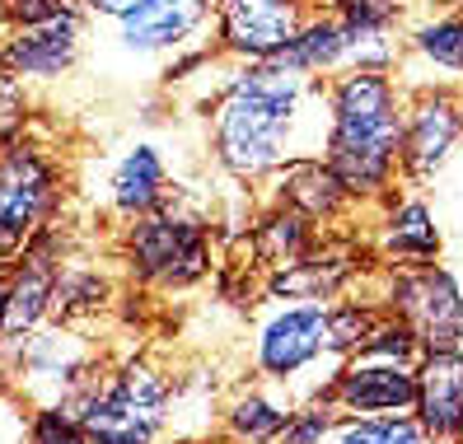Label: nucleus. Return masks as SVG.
I'll use <instances>...</instances> for the list:
<instances>
[{"mask_svg":"<svg viewBox=\"0 0 463 444\" xmlns=\"http://www.w3.org/2000/svg\"><path fill=\"white\" fill-rule=\"evenodd\" d=\"M379 304L417 332L426 355L463 346V286L449 267H389L379 276Z\"/></svg>","mask_w":463,"mask_h":444,"instance_id":"9","label":"nucleus"},{"mask_svg":"<svg viewBox=\"0 0 463 444\" xmlns=\"http://www.w3.org/2000/svg\"><path fill=\"white\" fill-rule=\"evenodd\" d=\"M337 421H342V411L333 402H299L286 435H281V444H328Z\"/></svg>","mask_w":463,"mask_h":444,"instance_id":"28","label":"nucleus"},{"mask_svg":"<svg viewBox=\"0 0 463 444\" xmlns=\"http://www.w3.org/2000/svg\"><path fill=\"white\" fill-rule=\"evenodd\" d=\"M61 197L66 174L43 141L14 136L0 146V267L19 262L47 225H57Z\"/></svg>","mask_w":463,"mask_h":444,"instance_id":"6","label":"nucleus"},{"mask_svg":"<svg viewBox=\"0 0 463 444\" xmlns=\"http://www.w3.org/2000/svg\"><path fill=\"white\" fill-rule=\"evenodd\" d=\"M108 304H113V276H108L99 262L71 258L57 276V295H52V318L57 323H80L99 318Z\"/></svg>","mask_w":463,"mask_h":444,"instance_id":"24","label":"nucleus"},{"mask_svg":"<svg viewBox=\"0 0 463 444\" xmlns=\"http://www.w3.org/2000/svg\"><path fill=\"white\" fill-rule=\"evenodd\" d=\"M412 416L430 435V444H458L463 439V346L458 351H430L417 360Z\"/></svg>","mask_w":463,"mask_h":444,"instance_id":"18","label":"nucleus"},{"mask_svg":"<svg viewBox=\"0 0 463 444\" xmlns=\"http://www.w3.org/2000/svg\"><path fill=\"white\" fill-rule=\"evenodd\" d=\"M309 14V0H215V52L230 61H277Z\"/></svg>","mask_w":463,"mask_h":444,"instance_id":"13","label":"nucleus"},{"mask_svg":"<svg viewBox=\"0 0 463 444\" xmlns=\"http://www.w3.org/2000/svg\"><path fill=\"white\" fill-rule=\"evenodd\" d=\"M356 253L351 248H337V243H318L309 258H299L281 271H271V299H323V304H333L346 295V286L356 281Z\"/></svg>","mask_w":463,"mask_h":444,"instance_id":"20","label":"nucleus"},{"mask_svg":"<svg viewBox=\"0 0 463 444\" xmlns=\"http://www.w3.org/2000/svg\"><path fill=\"white\" fill-rule=\"evenodd\" d=\"M206 118L215 164L239 183H267L328 146V80L281 61H234Z\"/></svg>","mask_w":463,"mask_h":444,"instance_id":"1","label":"nucleus"},{"mask_svg":"<svg viewBox=\"0 0 463 444\" xmlns=\"http://www.w3.org/2000/svg\"><path fill=\"white\" fill-rule=\"evenodd\" d=\"M407 90L393 71L351 66L328 80V146L323 159L356 206H379L402 183Z\"/></svg>","mask_w":463,"mask_h":444,"instance_id":"2","label":"nucleus"},{"mask_svg":"<svg viewBox=\"0 0 463 444\" xmlns=\"http://www.w3.org/2000/svg\"><path fill=\"white\" fill-rule=\"evenodd\" d=\"M215 29V0H136L113 19V47L127 61H174Z\"/></svg>","mask_w":463,"mask_h":444,"instance_id":"12","label":"nucleus"},{"mask_svg":"<svg viewBox=\"0 0 463 444\" xmlns=\"http://www.w3.org/2000/svg\"><path fill=\"white\" fill-rule=\"evenodd\" d=\"M295 398L277 383H249L239 393L225 398L221 407V430L234 439V444H281L290 416H295Z\"/></svg>","mask_w":463,"mask_h":444,"instance_id":"21","label":"nucleus"},{"mask_svg":"<svg viewBox=\"0 0 463 444\" xmlns=\"http://www.w3.org/2000/svg\"><path fill=\"white\" fill-rule=\"evenodd\" d=\"M458 444H463V439H458Z\"/></svg>","mask_w":463,"mask_h":444,"instance_id":"34","label":"nucleus"},{"mask_svg":"<svg viewBox=\"0 0 463 444\" xmlns=\"http://www.w3.org/2000/svg\"><path fill=\"white\" fill-rule=\"evenodd\" d=\"M328 402L342 416H407L417 407V365L346 355L328 388Z\"/></svg>","mask_w":463,"mask_h":444,"instance_id":"14","label":"nucleus"},{"mask_svg":"<svg viewBox=\"0 0 463 444\" xmlns=\"http://www.w3.org/2000/svg\"><path fill=\"white\" fill-rule=\"evenodd\" d=\"M379 318H384V304L379 299H351V295L333 299L328 304V346H333V355L337 360L356 355Z\"/></svg>","mask_w":463,"mask_h":444,"instance_id":"25","label":"nucleus"},{"mask_svg":"<svg viewBox=\"0 0 463 444\" xmlns=\"http://www.w3.org/2000/svg\"><path fill=\"white\" fill-rule=\"evenodd\" d=\"M85 38H90L85 5H71L43 24H10L0 33V71L10 80H19L24 90L57 85L85 57Z\"/></svg>","mask_w":463,"mask_h":444,"instance_id":"11","label":"nucleus"},{"mask_svg":"<svg viewBox=\"0 0 463 444\" xmlns=\"http://www.w3.org/2000/svg\"><path fill=\"white\" fill-rule=\"evenodd\" d=\"M258 379L286 388L295 402H328L342 360L328 346V304L323 299H267L253 323Z\"/></svg>","mask_w":463,"mask_h":444,"instance_id":"4","label":"nucleus"},{"mask_svg":"<svg viewBox=\"0 0 463 444\" xmlns=\"http://www.w3.org/2000/svg\"><path fill=\"white\" fill-rule=\"evenodd\" d=\"M71 258H75V234L57 220L33 239V248L19 262L0 267V370L43 323H52L57 276Z\"/></svg>","mask_w":463,"mask_h":444,"instance_id":"8","label":"nucleus"},{"mask_svg":"<svg viewBox=\"0 0 463 444\" xmlns=\"http://www.w3.org/2000/svg\"><path fill=\"white\" fill-rule=\"evenodd\" d=\"M463 150V85L407 90L402 118V183H435Z\"/></svg>","mask_w":463,"mask_h":444,"instance_id":"10","label":"nucleus"},{"mask_svg":"<svg viewBox=\"0 0 463 444\" xmlns=\"http://www.w3.org/2000/svg\"><path fill=\"white\" fill-rule=\"evenodd\" d=\"M374 253L384 258V267H435L445 253V230L435 206L421 192H393L379 202L374 215Z\"/></svg>","mask_w":463,"mask_h":444,"instance_id":"15","label":"nucleus"},{"mask_svg":"<svg viewBox=\"0 0 463 444\" xmlns=\"http://www.w3.org/2000/svg\"><path fill=\"white\" fill-rule=\"evenodd\" d=\"M393 75L402 90L463 85V10L417 19L402 38V57Z\"/></svg>","mask_w":463,"mask_h":444,"instance_id":"17","label":"nucleus"},{"mask_svg":"<svg viewBox=\"0 0 463 444\" xmlns=\"http://www.w3.org/2000/svg\"><path fill=\"white\" fill-rule=\"evenodd\" d=\"M318 243H323V239H318V225H314L309 215L290 211V206H271L258 225H253V234H249L253 258H258L262 267H271V271H281V267H290V262H299V258H309Z\"/></svg>","mask_w":463,"mask_h":444,"instance_id":"23","label":"nucleus"},{"mask_svg":"<svg viewBox=\"0 0 463 444\" xmlns=\"http://www.w3.org/2000/svg\"><path fill=\"white\" fill-rule=\"evenodd\" d=\"M398 5H402V0H398Z\"/></svg>","mask_w":463,"mask_h":444,"instance_id":"33","label":"nucleus"},{"mask_svg":"<svg viewBox=\"0 0 463 444\" xmlns=\"http://www.w3.org/2000/svg\"><path fill=\"white\" fill-rule=\"evenodd\" d=\"M122 267L136 286L159 290V295L197 290L215 267V243H211L206 215L169 202L141 220H127Z\"/></svg>","mask_w":463,"mask_h":444,"instance_id":"5","label":"nucleus"},{"mask_svg":"<svg viewBox=\"0 0 463 444\" xmlns=\"http://www.w3.org/2000/svg\"><path fill=\"white\" fill-rule=\"evenodd\" d=\"M328 444H430L421 421L407 416H342Z\"/></svg>","mask_w":463,"mask_h":444,"instance_id":"26","label":"nucleus"},{"mask_svg":"<svg viewBox=\"0 0 463 444\" xmlns=\"http://www.w3.org/2000/svg\"><path fill=\"white\" fill-rule=\"evenodd\" d=\"M29 430H33V407L10 383H0V444H29Z\"/></svg>","mask_w":463,"mask_h":444,"instance_id":"30","label":"nucleus"},{"mask_svg":"<svg viewBox=\"0 0 463 444\" xmlns=\"http://www.w3.org/2000/svg\"><path fill=\"white\" fill-rule=\"evenodd\" d=\"M356 355H374V360H398V365H417V360H421L426 351H421V342H417V332L407 327L402 318L384 314V318L374 323V332L365 337V346H361Z\"/></svg>","mask_w":463,"mask_h":444,"instance_id":"27","label":"nucleus"},{"mask_svg":"<svg viewBox=\"0 0 463 444\" xmlns=\"http://www.w3.org/2000/svg\"><path fill=\"white\" fill-rule=\"evenodd\" d=\"M267 183H271V206H290L299 215H309L314 225H333V220H342L351 206H356L323 155L286 164V169L277 178H267Z\"/></svg>","mask_w":463,"mask_h":444,"instance_id":"19","label":"nucleus"},{"mask_svg":"<svg viewBox=\"0 0 463 444\" xmlns=\"http://www.w3.org/2000/svg\"><path fill=\"white\" fill-rule=\"evenodd\" d=\"M99 370H103V360H99V346L90 332L80 323L52 318L5 360L0 383H10L29 407H66Z\"/></svg>","mask_w":463,"mask_h":444,"instance_id":"7","label":"nucleus"},{"mask_svg":"<svg viewBox=\"0 0 463 444\" xmlns=\"http://www.w3.org/2000/svg\"><path fill=\"white\" fill-rule=\"evenodd\" d=\"M80 5H85L90 19H108V24H113V19H122L136 5V0H80Z\"/></svg>","mask_w":463,"mask_h":444,"instance_id":"32","label":"nucleus"},{"mask_svg":"<svg viewBox=\"0 0 463 444\" xmlns=\"http://www.w3.org/2000/svg\"><path fill=\"white\" fill-rule=\"evenodd\" d=\"M71 5H80V0H5V14H10V24H43Z\"/></svg>","mask_w":463,"mask_h":444,"instance_id":"31","label":"nucleus"},{"mask_svg":"<svg viewBox=\"0 0 463 444\" xmlns=\"http://www.w3.org/2000/svg\"><path fill=\"white\" fill-rule=\"evenodd\" d=\"M103 206L108 215L118 220H141L159 206L174 202V174H169V159L155 141H131L122 155L108 159L103 169Z\"/></svg>","mask_w":463,"mask_h":444,"instance_id":"16","label":"nucleus"},{"mask_svg":"<svg viewBox=\"0 0 463 444\" xmlns=\"http://www.w3.org/2000/svg\"><path fill=\"white\" fill-rule=\"evenodd\" d=\"M281 66L299 71V75H314V80H333L351 66V38L342 29V19L333 10H314L309 24L299 29V38L277 57Z\"/></svg>","mask_w":463,"mask_h":444,"instance_id":"22","label":"nucleus"},{"mask_svg":"<svg viewBox=\"0 0 463 444\" xmlns=\"http://www.w3.org/2000/svg\"><path fill=\"white\" fill-rule=\"evenodd\" d=\"M85 426L90 444H159L174 421V374L150 355L99 370L61 407Z\"/></svg>","mask_w":463,"mask_h":444,"instance_id":"3","label":"nucleus"},{"mask_svg":"<svg viewBox=\"0 0 463 444\" xmlns=\"http://www.w3.org/2000/svg\"><path fill=\"white\" fill-rule=\"evenodd\" d=\"M29 444H90V435H85V426H80L71 411H61V407H33Z\"/></svg>","mask_w":463,"mask_h":444,"instance_id":"29","label":"nucleus"}]
</instances>
